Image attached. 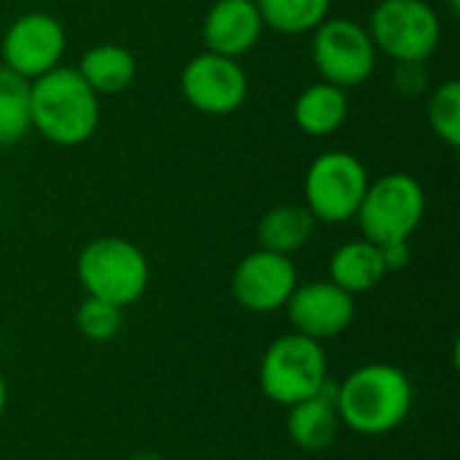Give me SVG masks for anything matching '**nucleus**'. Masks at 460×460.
I'll use <instances>...</instances> for the list:
<instances>
[{
	"label": "nucleus",
	"instance_id": "1",
	"mask_svg": "<svg viewBox=\"0 0 460 460\" xmlns=\"http://www.w3.org/2000/svg\"><path fill=\"white\" fill-rule=\"evenodd\" d=\"M340 423L361 437L396 431L412 412L415 388L404 369L394 364H364L337 383Z\"/></svg>",
	"mask_w": 460,
	"mask_h": 460
},
{
	"label": "nucleus",
	"instance_id": "2",
	"mask_svg": "<svg viewBox=\"0 0 460 460\" xmlns=\"http://www.w3.org/2000/svg\"><path fill=\"white\" fill-rule=\"evenodd\" d=\"M100 127V94L75 67H54L30 81V129L54 146L75 148L94 137Z\"/></svg>",
	"mask_w": 460,
	"mask_h": 460
},
{
	"label": "nucleus",
	"instance_id": "3",
	"mask_svg": "<svg viewBox=\"0 0 460 460\" xmlns=\"http://www.w3.org/2000/svg\"><path fill=\"white\" fill-rule=\"evenodd\" d=\"M75 275L86 296L105 299L124 310L143 299L151 280V267L135 243L105 234L81 248Z\"/></svg>",
	"mask_w": 460,
	"mask_h": 460
},
{
	"label": "nucleus",
	"instance_id": "4",
	"mask_svg": "<svg viewBox=\"0 0 460 460\" xmlns=\"http://www.w3.org/2000/svg\"><path fill=\"white\" fill-rule=\"evenodd\" d=\"M329 358L323 342L302 337L296 332L278 337L261 356L259 388L280 407H294L315 396L329 383Z\"/></svg>",
	"mask_w": 460,
	"mask_h": 460
},
{
	"label": "nucleus",
	"instance_id": "5",
	"mask_svg": "<svg viewBox=\"0 0 460 460\" xmlns=\"http://www.w3.org/2000/svg\"><path fill=\"white\" fill-rule=\"evenodd\" d=\"M426 216V189L410 172H385L369 181L361 205L356 210V224L361 237L375 245L410 240Z\"/></svg>",
	"mask_w": 460,
	"mask_h": 460
},
{
	"label": "nucleus",
	"instance_id": "6",
	"mask_svg": "<svg viewBox=\"0 0 460 460\" xmlns=\"http://www.w3.org/2000/svg\"><path fill=\"white\" fill-rule=\"evenodd\" d=\"M367 30L394 62H429L442 40V22L429 0H380Z\"/></svg>",
	"mask_w": 460,
	"mask_h": 460
},
{
	"label": "nucleus",
	"instance_id": "7",
	"mask_svg": "<svg viewBox=\"0 0 460 460\" xmlns=\"http://www.w3.org/2000/svg\"><path fill=\"white\" fill-rule=\"evenodd\" d=\"M369 172L350 151L321 154L305 175V208L321 224H348L356 218Z\"/></svg>",
	"mask_w": 460,
	"mask_h": 460
},
{
	"label": "nucleus",
	"instance_id": "8",
	"mask_svg": "<svg viewBox=\"0 0 460 460\" xmlns=\"http://www.w3.org/2000/svg\"><path fill=\"white\" fill-rule=\"evenodd\" d=\"M313 62L321 73V81H329L340 89L361 86L377 65V49L364 24L329 16L313 30Z\"/></svg>",
	"mask_w": 460,
	"mask_h": 460
},
{
	"label": "nucleus",
	"instance_id": "9",
	"mask_svg": "<svg viewBox=\"0 0 460 460\" xmlns=\"http://www.w3.org/2000/svg\"><path fill=\"white\" fill-rule=\"evenodd\" d=\"M67 46L65 27L46 11H30L16 16L0 43V57L8 70L24 81H35L62 65Z\"/></svg>",
	"mask_w": 460,
	"mask_h": 460
},
{
	"label": "nucleus",
	"instance_id": "10",
	"mask_svg": "<svg viewBox=\"0 0 460 460\" xmlns=\"http://www.w3.org/2000/svg\"><path fill=\"white\" fill-rule=\"evenodd\" d=\"M181 92L194 111L205 116H229L248 100V73L232 57L202 51L183 65Z\"/></svg>",
	"mask_w": 460,
	"mask_h": 460
},
{
	"label": "nucleus",
	"instance_id": "11",
	"mask_svg": "<svg viewBox=\"0 0 460 460\" xmlns=\"http://www.w3.org/2000/svg\"><path fill=\"white\" fill-rule=\"evenodd\" d=\"M299 286V272L291 256L272 251H253L243 256L232 272V296L248 313H275L283 310Z\"/></svg>",
	"mask_w": 460,
	"mask_h": 460
},
{
	"label": "nucleus",
	"instance_id": "12",
	"mask_svg": "<svg viewBox=\"0 0 460 460\" xmlns=\"http://www.w3.org/2000/svg\"><path fill=\"white\" fill-rule=\"evenodd\" d=\"M291 329L315 342H329L345 334L356 321V296L332 280L299 283L286 302Z\"/></svg>",
	"mask_w": 460,
	"mask_h": 460
},
{
	"label": "nucleus",
	"instance_id": "13",
	"mask_svg": "<svg viewBox=\"0 0 460 460\" xmlns=\"http://www.w3.org/2000/svg\"><path fill=\"white\" fill-rule=\"evenodd\" d=\"M264 32V19L256 0H216L202 22V40L208 51L240 59Z\"/></svg>",
	"mask_w": 460,
	"mask_h": 460
},
{
	"label": "nucleus",
	"instance_id": "14",
	"mask_svg": "<svg viewBox=\"0 0 460 460\" xmlns=\"http://www.w3.org/2000/svg\"><path fill=\"white\" fill-rule=\"evenodd\" d=\"M334 396H337V383L329 380L315 396L288 407L286 431H288V439L296 450L323 453L337 442L342 423H340Z\"/></svg>",
	"mask_w": 460,
	"mask_h": 460
},
{
	"label": "nucleus",
	"instance_id": "15",
	"mask_svg": "<svg viewBox=\"0 0 460 460\" xmlns=\"http://www.w3.org/2000/svg\"><path fill=\"white\" fill-rule=\"evenodd\" d=\"M385 275H388V270L383 264L380 245H375L364 237L340 245L329 259V280L334 286H340L342 291H348L350 296L377 288Z\"/></svg>",
	"mask_w": 460,
	"mask_h": 460
},
{
	"label": "nucleus",
	"instance_id": "16",
	"mask_svg": "<svg viewBox=\"0 0 460 460\" xmlns=\"http://www.w3.org/2000/svg\"><path fill=\"white\" fill-rule=\"evenodd\" d=\"M350 113L348 89H340L329 81L310 84L294 102V121L310 137L334 135Z\"/></svg>",
	"mask_w": 460,
	"mask_h": 460
},
{
	"label": "nucleus",
	"instance_id": "17",
	"mask_svg": "<svg viewBox=\"0 0 460 460\" xmlns=\"http://www.w3.org/2000/svg\"><path fill=\"white\" fill-rule=\"evenodd\" d=\"M75 70L94 94H121L137 78V59L119 43H97L84 51Z\"/></svg>",
	"mask_w": 460,
	"mask_h": 460
},
{
	"label": "nucleus",
	"instance_id": "18",
	"mask_svg": "<svg viewBox=\"0 0 460 460\" xmlns=\"http://www.w3.org/2000/svg\"><path fill=\"white\" fill-rule=\"evenodd\" d=\"M315 224L318 221L313 218V213L305 205H278V208L267 210L256 226L259 248L283 253V256H294L313 240Z\"/></svg>",
	"mask_w": 460,
	"mask_h": 460
},
{
	"label": "nucleus",
	"instance_id": "19",
	"mask_svg": "<svg viewBox=\"0 0 460 460\" xmlns=\"http://www.w3.org/2000/svg\"><path fill=\"white\" fill-rule=\"evenodd\" d=\"M264 27L283 35H307L332 13V0H256Z\"/></svg>",
	"mask_w": 460,
	"mask_h": 460
},
{
	"label": "nucleus",
	"instance_id": "20",
	"mask_svg": "<svg viewBox=\"0 0 460 460\" xmlns=\"http://www.w3.org/2000/svg\"><path fill=\"white\" fill-rule=\"evenodd\" d=\"M30 132V81L0 62V146H13Z\"/></svg>",
	"mask_w": 460,
	"mask_h": 460
},
{
	"label": "nucleus",
	"instance_id": "21",
	"mask_svg": "<svg viewBox=\"0 0 460 460\" xmlns=\"http://www.w3.org/2000/svg\"><path fill=\"white\" fill-rule=\"evenodd\" d=\"M429 124L434 129V135L450 146H460V81L458 78H447L442 81L431 97H429Z\"/></svg>",
	"mask_w": 460,
	"mask_h": 460
},
{
	"label": "nucleus",
	"instance_id": "22",
	"mask_svg": "<svg viewBox=\"0 0 460 460\" xmlns=\"http://www.w3.org/2000/svg\"><path fill=\"white\" fill-rule=\"evenodd\" d=\"M75 326L84 334V340H89V342H111V340H116V334L124 326V310L105 299L86 296L78 305Z\"/></svg>",
	"mask_w": 460,
	"mask_h": 460
},
{
	"label": "nucleus",
	"instance_id": "23",
	"mask_svg": "<svg viewBox=\"0 0 460 460\" xmlns=\"http://www.w3.org/2000/svg\"><path fill=\"white\" fill-rule=\"evenodd\" d=\"M394 84L402 94H420L429 86L426 62H396Z\"/></svg>",
	"mask_w": 460,
	"mask_h": 460
},
{
	"label": "nucleus",
	"instance_id": "24",
	"mask_svg": "<svg viewBox=\"0 0 460 460\" xmlns=\"http://www.w3.org/2000/svg\"><path fill=\"white\" fill-rule=\"evenodd\" d=\"M380 253H383V264L388 272H399L410 264L412 259V251H410V240H402V243H388V245H380Z\"/></svg>",
	"mask_w": 460,
	"mask_h": 460
},
{
	"label": "nucleus",
	"instance_id": "25",
	"mask_svg": "<svg viewBox=\"0 0 460 460\" xmlns=\"http://www.w3.org/2000/svg\"><path fill=\"white\" fill-rule=\"evenodd\" d=\"M5 410H8V383H5V377L0 372V420L5 415Z\"/></svg>",
	"mask_w": 460,
	"mask_h": 460
},
{
	"label": "nucleus",
	"instance_id": "26",
	"mask_svg": "<svg viewBox=\"0 0 460 460\" xmlns=\"http://www.w3.org/2000/svg\"><path fill=\"white\" fill-rule=\"evenodd\" d=\"M129 460H162L159 456H154V453H137V456H132Z\"/></svg>",
	"mask_w": 460,
	"mask_h": 460
},
{
	"label": "nucleus",
	"instance_id": "27",
	"mask_svg": "<svg viewBox=\"0 0 460 460\" xmlns=\"http://www.w3.org/2000/svg\"><path fill=\"white\" fill-rule=\"evenodd\" d=\"M447 5H450V11H453V13H458L460 11V0H447Z\"/></svg>",
	"mask_w": 460,
	"mask_h": 460
},
{
	"label": "nucleus",
	"instance_id": "28",
	"mask_svg": "<svg viewBox=\"0 0 460 460\" xmlns=\"http://www.w3.org/2000/svg\"><path fill=\"white\" fill-rule=\"evenodd\" d=\"M0 213H3V202H0Z\"/></svg>",
	"mask_w": 460,
	"mask_h": 460
}]
</instances>
